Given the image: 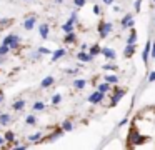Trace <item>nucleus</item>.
I'll list each match as a JSON object with an SVG mask.
<instances>
[{
	"instance_id": "1",
	"label": "nucleus",
	"mask_w": 155,
	"mask_h": 150,
	"mask_svg": "<svg viewBox=\"0 0 155 150\" xmlns=\"http://www.w3.org/2000/svg\"><path fill=\"white\" fill-rule=\"evenodd\" d=\"M124 145L130 150L155 148V103L142 107L134 113L128 123Z\"/></svg>"
}]
</instances>
